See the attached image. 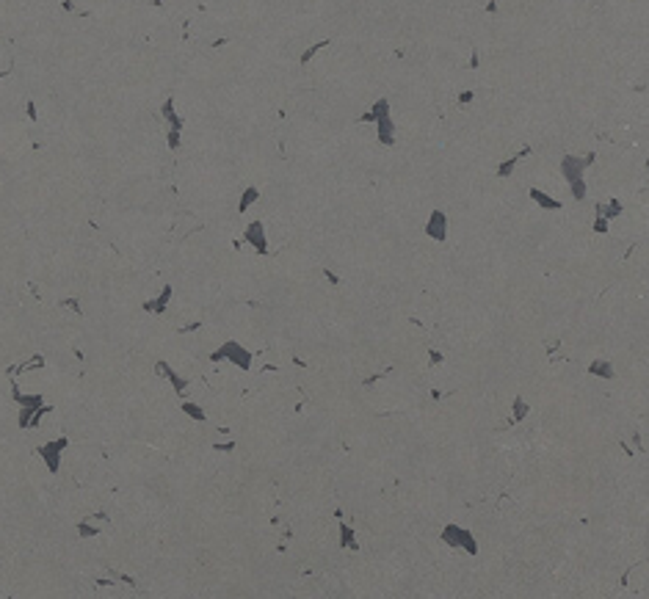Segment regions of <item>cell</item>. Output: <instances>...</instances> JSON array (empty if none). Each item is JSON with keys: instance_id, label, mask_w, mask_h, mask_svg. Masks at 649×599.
<instances>
[{"instance_id": "cell-1", "label": "cell", "mask_w": 649, "mask_h": 599, "mask_svg": "<svg viewBox=\"0 0 649 599\" xmlns=\"http://www.w3.org/2000/svg\"><path fill=\"white\" fill-rule=\"evenodd\" d=\"M594 160V155H589V158H564V163H561V172H564V177H566V182L572 185V194H575V199H583L586 196V182H583V172L589 169V163Z\"/></svg>"}, {"instance_id": "cell-2", "label": "cell", "mask_w": 649, "mask_h": 599, "mask_svg": "<svg viewBox=\"0 0 649 599\" xmlns=\"http://www.w3.org/2000/svg\"><path fill=\"white\" fill-rule=\"evenodd\" d=\"M442 541L450 544V547H461L467 555H478V544L473 539V533L459 528V525H448L445 530H442Z\"/></svg>"}, {"instance_id": "cell-3", "label": "cell", "mask_w": 649, "mask_h": 599, "mask_svg": "<svg viewBox=\"0 0 649 599\" xmlns=\"http://www.w3.org/2000/svg\"><path fill=\"white\" fill-rule=\"evenodd\" d=\"M210 359H213V362L229 359V362H235L238 367H241V370H249V367H251V353L246 351L241 343H224V345H221V351L210 353Z\"/></svg>"}, {"instance_id": "cell-4", "label": "cell", "mask_w": 649, "mask_h": 599, "mask_svg": "<svg viewBox=\"0 0 649 599\" xmlns=\"http://www.w3.org/2000/svg\"><path fill=\"white\" fill-rule=\"evenodd\" d=\"M426 235L434 237V241H445V237H448V215L442 213V210H434V213L428 215Z\"/></svg>"}, {"instance_id": "cell-5", "label": "cell", "mask_w": 649, "mask_h": 599, "mask_svg": "<svg viewBox=\"0 0 649 599\" xmlns=\"http://www.w3.org/2000/svg\"><path fill=\"white\" fill-rule=\"evenodd\" d=\"M246 241L257 249V254H268V237H265V229L260 221H251L246 227Z\"/></svg>"}, {"instance_id": "cell-6", "label": "cell", "mask_w": 649, "mask_h": 599, "mask_svg": "<svg viewBox=\"0 0 649 599\" xmlns=\"http://www.w3.org/2000/svg\"><path fill=\"white\" fill-rule=\"evenodd\" d=\"M169 301H172V284H166V287L160 290V298H158V301H147L144 309H147V312H158V315H160V312H166Z\"/></svg>"}, {"instance_id": "cell-7", "label": "cell", "mask_w": 649, "mask_h": 599, "mask_svg": "<svg viewBox=\"0 0 649 599\" xmlns=\"http://www.w3.org/2000/svg\"><path fill=\"white\" fill-rule=\"evenodd\" d=\"M158 373H160V376H166L169 381H172V384H174V390H177V392H180V395H182V392H186L188 381H186V378H180V376H177V373H174V370H172V367H169L166 362H158Z\"/></svg>"}, {"instance_id": "cell-8", "label": "cell", "mask_w": 649, "mask_h": 599, "mask_svg": "<svg viewBox=\"0 0 649 599\" xmlns=\"http://www.w3.org/2000/svg\"><path fill=\"white\" fill-rule=\"evenodd\" d=\"M66 445V439H61V442H53V445H47L44 450H42V456L47 459V467H50V472H56L58 469V450Z\"/></svg>"}, {"instance_id": "cell-9", "label": "cell", "mask_w": 649, "mask_h": 599, "mask_svg": "<svg viewBox=\"0 0 649 599\" xmlns=\"http://www.w3.org/2000/svg\"><path fill=\"white\" fill-rule=\"evenodd\" d=\"M530 199H534L539 207H547V210H561V202H558V199H552V196H547V194H542V190H539V188H530Z\"/></svg>"}, {"instance_id": "cell-10", "label": "cell", "mask_w": 649, "mask_h": 599, "mask_svg": "<svg viewBox=\"0 0 649 599\" xmlns=\"http://www.w3.org/2000/svg\"><path fill=\"white\" fill-rule=\"evenodd\" d=\"M340 544L343 547H348V549H359V541H357V536H354V528L351 525H340Z\"/></svg>"}, {"instance_id": "cell-11", "label": "cell", "mask_w": 649, "mask_h": 599, "mask_svg": "<svg viewBox=\"0 0 649 599\" xmlns=\"http://www.w3.org/2000/svg\"><path fill=\"white\" fill-rule=\"evenodd\" d=\"M589 373H591V376H599V378H608V381L613 378V367L608 362H602V359L594 362V365H589Z\"/></svg>"}, {"instance_id": "cell-12", "label": "cell", "mask_w": 649, "mask_h": 599, "mask_svg": "<svg viewBox=\"0 0 649 599\" xmlns=\"http://www.w3.org/2000/svg\"><path fill=\"white\" fill-rule=\"evenodd\" d=\"M182 412H186L188 417L199 420V423H204V420H207V417H204V412H202V409H199V406H196V403H191V400H186V403H182Z\"/></svg>"}, {"instance_id": "cell-13", "label": "cell", "mask_w": 649, "mask_h": 599, "mask_svg": "<svg viewBox=\"0 0 649 599\" xmlns=\"http://www.w3.org/2000/svg\"><path fill=\"white\" fill-rule=\"evenodd\" d=\"M257 196H260V190H257V188H249V190L241 196V205H238V210H241V213H246V210H249V205L257 199Z\"/></svg>"}, {"instance_id": "cell-14", "label": "cell", "mask_w": 649, "mask_h": 599, "mask_svg": "<svg viewBox=\"0 0 649 599\" xmlns=\"http://www.w3.org/2000/svg\"><path fill=\"white\" fill-rule=\"evenodd\" d=\"M525 152H528V149H525ZM525 152H519V155H517V158L505 160V163H503V166H500V169H497V174H500V177H508L511 172H514V166H517V163H519V160H522V155H525Z\"/></svg>"}, {"instance_id": "cell-15", "label": "cell", "mask_w": 649, "mask_h": 599, "mask_svg": "<svg viewBox=\"0 0 649 599\" xmlns=\"http://www.w3.org/2000/svg\"><path fill=\"white\" fill-rule=\"evenodd\" d=\"M525 414H528V403L522 398H514V417H511V423H519Z\"/></svg>"}, {"instance_id": "cell-16", "label": "cell", "mask_w": 649, "mask_h": 599, "mask_svg": "<svg viewBox=\"0 0 649 599\" xmlns=\"http://www.w3.org/2000/svg\"><path fill=\"white\" fill-rule=\"evenodd\" d=\"M323 47H326V42H318V44H312V47H310V50H307V53H304V56H302V64H307V61H310L312 56H315V53H318V50H323Z\"/></svg>"}, {"instance_id": "cell-17", "label": "cell", "mask_w": 649, "mask_h": 599, "mask_svg": "<svg viewBox=\"0 0 649 599\" xmlns=\"http://www.w3.org/2000/svg\"><path fill=\"white\" fill-rule=\"evenodd\" d=\"M608 219H602V215H597V221H594V232H608Z\"/></svg>"}, {"instance_id": "cell-18", "label": "cell", "mask_w": 649, "mask_h": 599, "mask_svg": "<svg viewBox=\"0 0 649 599\" xmlns=\"http://www.w3.org/2000/svg\"><path fill=\"white\" fill-rule=\"evenodd\" d=\"M213 447H216V450H224V453H227V450H235V442H224V445H213Z\"/></svg>"}, {"instance_id": "cell-19", "label": "cell", "mask_w": 649, "mask_h": 599, "mask_svg": "<svg viewBox=\"0 0 649 599\" xmlns=\"http://www.w3.org/2000/svg\"><path fill=\"white\" fill-rule=\"evenodd\" d=\"M442 362V353L439 351H431V365H439Z\"/></svg>"}, {"instance_id": "cell-20", "label": "cell", "mask_w": 649, "mask_h": 599, "mask_svg": "<svg viewBox=\"0 0 649 599\" xmlns=\"http://www.w3.org/2000/svg\"><path fill=\"white\" fill-rule=\"evenodd\" d=\"M326 279H329V282H332V284H337V282H340V279H337V276H334V274H332V271H326Z\"/></svg>"}]
</instances>
